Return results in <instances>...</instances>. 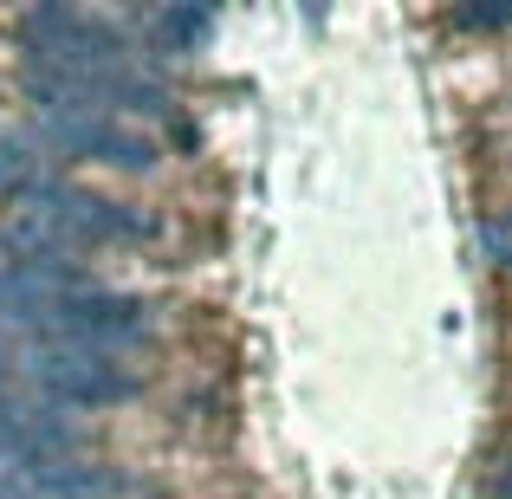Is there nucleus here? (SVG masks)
Segmentation results:
<instances>
[{
  "label": "nucleus",
  "mask_w": 512,
  "mask_h": 499,
  "mask_svg": "<svg viewBox=\"0 0 512 499\" xmlns=\"http://www.w3.org/2000/svg\"><path fill=\"white\" fill-rule=\"evenodd\" d=\"M26 389L52 409L78 415V409H124L137 402L143 370H130L124 357H91V350H33L26 357Z\"/></svg>",
  "instance_id": "nucleus-1"
},
{
  "label": "nucleus",
  "mask_w": 512,
  "mask_h": 499,
  "mask_svg": "<svg viewBox=\"0 0 512 499\" xmlns=\"http://www.w3.org/2000/svg\"><path fill=\"white\" fill-rule=\"evenodd\" d=\"M26 143H33L39 156H52V163H98V169H117V175H150L163 163V150H156L143 130H124L117 117H33V130H26Z\"/></svg>",
  "instance_id": "nucleus-2"
},
{
  "label": "nucleus",
  "mask_w": 512,
  "mask_h": 499,
  "mask_svg": "<svg viewBox=\"0 0 512 499\" xmlns=\"http://www.w3.org/2000/svg\"><path fill=\"white\" fill-rule=\"evenodd\" d=\"M39 175H46V156H39L33 143L26 137H0V208H13Z\"/></svg>",
  "instance_id": "nucleus-3"
},
{
  "label": "nucleus",
  "mask_w": 512,
  "mask_h": 499,
  "mask_svg": "<svg viewBox=\"0 0 512 499\" xmlns=\"http://www.w3.org/2000/svg\"><path fill=\"white\" fill-rule=\"evenodd\" d=\"M143 26H156L169 52H188V46H201V39H208L214 13L208 7H163V13H143Z\"/></svg>",
  "instance_id": "nucleus-4"
},
{
  "label": "nucleus",
  "mask_w": 512,
  "mask_h": 499,
  "mask_svg": "<svg viewBox=\"0 0 512 499\" xmlns=\"http://www.w3.org/2000/svg\"><path fill=\"white\" fill-rule=\"evenodd\" d=\"M506 234H512V214H506Z\"/></svg>",
  "instance_id": "nucleus-5"
}]
</instances>
